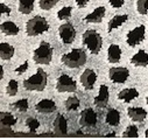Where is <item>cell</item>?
I'll use <instances>...</instances> for the list:
<instances>
[{
  "instance_id": "d6a6232c",
  "label": "cell",
  "mask_w": 148,
  "mask_h": 140,
  "mask_svg": "<svg viewBox=\"0 0 148 140\" xmlns=\"http://www.w3.org/2000/svg\"><path fill=\"white\" fill-rule=\"evenodd\" d=\"M13 106L15 108V109H18L19 111H27V109H28V100L27 99H20V100H18V102H15L14 104H13Z\"/></svg>"
},
{
  "instance_id": "2e32d148",
  "label": "cell",
  "mask_w": 148,
  "mask_h": 140,
  "mask_svg": "<svg viewBox=\"0 0 148 140\" xmlns=\"http://www.w3.org/2000/svg\"><path fill=\"white\" fill-rule=\"evenodd\" d=\"M53 130L57 134H64V133H66L68 124H66V119L64 118L63 115H57L56 116V118L53 121Z\"/></svg>"
},
{
  "instance_id": "7a4b0ae2",
  "label": "cell",
  "mask_w": 148,
  "mask_h": 140,
  "mask_svg": "<svg viewBox=\"0 0 148 140\" xmlns=\"http://www.w3.org/2000/svg\"><path fill=\"white\" fill-rule=\"evenodd\" d=\"M61 61L64 65H66L68 68H81L82 65H84L86 63V53L84 49L81 48H76L72 49L70 53L64 54L61 57Z\"/></svg>"
},
{
  "instance_id": "ab89813d",
  "label": "cell",
  "mask_w": 148,
  "mask_h": 140,
  "mask_svg": "<svg viewBox=\"0 0 148 140\" xmlns=\"http://www.w3.org/2000/svg\"><path fill=\"white\" fill-rule=\"evenodd\" d=\"M147 138H148V127H147V130H146V134H145Z\"/></svg>"
},
{
  "instance_id": "d590c367",
  "label": "cell",
  "mask_w": 148,
  "mask_h": 140,
  "mask_svg": "<svg viewBox=\"0 0 148 140\" xmlns=\"http://www.w3.org/2000/svg\"><path fill=\"white\" fill-rule=\"evenodd\" d=\"M0 8H1V14H7V15L11 14V8L7 5H5L4 3L0 4Z\"/></svg>"
},
{
  "instance_id": "f1b7e54d",
  "label": "cell",
  "mask_w": 148,
  "mask_h": 140,
  "mask_svg": "<svg viewBox=\"0 0 148 140\" xmlns=\"http://www.w3.org/2000/svg\"><path fill=\"white\" fill-rule=\"evenodd\" d=\"M71 14H72V7L71 6H66V7H63V8H61L58 11L57 18L60 20H66V19H69L71 16Z\"/></svg>"
},
{
  "instance_id": "60d3db41",
  "label": "cell",
  "mask_w": 148,
  "mask_h": 140,
  "mask_svg": "<svg viewBox=\"0 0 148 140\" xmlns=\"http://www.w3.org/2000/svg\"><path fill=\"white\" fill-rule=\"evenodd\" d=\"M146 100H147V104H148V96H147V98H146Z\"/></svg>"
},
{
  "instance_id": "5bb4252c",
  "label": "cell",
  "mask_w": 148,
  "mask_h": 140,
  "mask_svg": "<svg viewBox=\"0 0 148 140\" xmlns=\"http://www.w3.org/2000/svg\"><path fill=\"white\" fill-rule=\"evenodd\" d=\"M105 13H106V10H105L104 6L97 7L96 10H93V12H91L90 14H88L84 18V21L88 22V23H99V22L103 21L104 16H105Z\"/></svg>"
},
{
  "instance_id": "cb8c5ba5",
  "label": "cell",
  "mask_w": 148,
  "mask_h": 140,
  "mask_svg": "<svg viewBox=\"0 0 148 140\" xmlns=\"http://www.w3.org/2000/svg\"><path fill=\"white\" fill-rule=\"evenodd\" d=\"M0 29H1V32L6 35H16L19 33V27L12 22V21H5L1 23V26H0Z\"/></svg>"
},
{
  "instance_id": "f35d334b",
  "label": "cell",
  "mask_w": 148,
  "mask_h": 140,
  "mask_svg": "<svg viewBox=\"0 0 148 140\" xmlns=\"http://www.w3.org/2000/svg\"><path fill=\"white\" fill-rule=\"evenodd\" d=\"M4 78V68L1 67V80Z\"/></svg>"
},
{
  "instance_id": "e575fe53",
  "label": "cell",
  "mask_w": 148,
  "mask_h": 140,
  "mask_svg": "<svg viewBox=\"0 0 148 140\" xmlns=\"http://www.w3.org/2000/svg\"><path fill=\"white\" fill-rule=\"evenodd\" d=\"M27 69H28V62L26 61V62H23L20 67H18V68L15 69V73H16V74H19V75H21V74H23V73L26 71Z\"/></svg>"
},
{
  "instance_id": "ffe728a7",
  "label": "cell",
  "mask_w": 148,
  "mask_h": 140,
  "mask_svg": "<svg viewBox=\"0 0 148 140\" xmlns=\"http://www.w3.org/2000/svg\"><path fill=\"white\" fill-rule=\"evenodd\" d=\"M127 19H128V15H127V14L114 15L112 19L108 21V23H107V30H108V33H110L111 30H113V29L120 27L121 25H124V23L127 21Z\"/></svg>"
},
{
  "instance_id": "74e56055",
  "label": "cell",
  "mask_w": 148,
  "mask_h": 140,
  "mask_svg": "<svg viewBox=\"0 0 148 140\" xmlns=\"http://www.w3.org/2000/svg\"><path fill=\"white\" fill-rule=\"evenodd\" d=\"M106 137H116V134L114 133H108V134H106Z\"/></svg>"
},
{
  "instance_id": "836d02e7",
  "label": "cell",
  "mask_w": 148,
  "mask_h": 140,
  "mask_svg": "<svg viewBox=\"0 0 148 140\" xmlns=\"http://www.w3.org/2000/svg\"><path fill=\"white\" fill-rule=\"evenodd\" d=\"M107 1L110 3V5L112 6V7H114V8H120V7L124 5L125 0H107Z\"/></svg>"
},
{
  "instance_id": "30bf717a",
  "label": "cell",
  "mask_w": 148,
  "mask_h": 140,
  "mask_svg": "<svg viewBox=\"0 0 148 140\" xmlns=\"http://www.w3.org/2000/svg\"><path fill=\"white\" fill-rule=\"evenodd\" d=\"M97 124V113L92 109H85L81 113L79 125L82 127H93Z\"/></svg>"
},
{
  "instance_id": "9a60e30c",
  "label": "cell",
  "mask_w": 148,
  "mask_h": 140,
  "mask_svg": "<svg viewBox=\"0 0 148 140\" xmlns=\"http://www.w3.org/2000/svg\"><path fill=\"white\" fill-rule=\"evenodd\" d=\"M127 115L128 117L136 123H141L146 119L147 117V111L142 108H128L127 109Z\"/></svg>"
},
{
  "instance_id": "277c9868",
  "label": "cell",
  "mask_w": 148,
  "mask_h": 140,
  "mask_svg": "<svg viewBox=\"0 0 148 140\" xmlns=\"http://www.w3.org/2000/svg\"><path fill=\"white\" fill-rule=\"evenodd\" d=\"M82 42L95 55L99 54V51L101 50V47H103V39L100 36V34L95 29H89V30L84 32L83 36H82Z\"/></svg>"
},
{
  "instance_id": "5b68a950",
  "label": "cell",
  "mask_w": 148,
  "mask_h": 140,
  "mask_svg": "<svg viewBox=\"0 0 148 140\" xmlns=\"http://www.w3.org/2000/svg\"><path fill=\"white\" fill-rule=\"evenodd\" d=\"M53 53H54V50H53V47L50 46V43L43 41L34 50L33 60L38 64H49L53 60Z\"/></svg>"
},
{
  "instance_id": "7c38bea8",
  "label": "cell",
  "mask_w": 148,
  "mask_h": 140,
  "mask_svg": "<svg viewBox=\"0 0 148 140\" xmlns=\"http://www.w3.org/2000/svg\"><path fill=\"white\" fill-rule=\"evenodd\" d=\"M108 99H110V91H108V88L107 85L105 84H101L100 88H99V92L98 95L95 97V105L98 108H105L107 103H108Z\"/></svg>"
},
{
  "instance_id": "603a6c76",
  "label": "cell",
  "mask_w": 148,
  "mask_h": 140,
  "mask_svg": "<svg viewBox=\"0 0 148 140\" xmlns=\"http://www.w3.org/2000/svg\"><path fill=\"white\" fill-rule=\"evenodd\" d=\"M15 53V49L13 46L3 42L0 45V57L1 60H11Z\"/></svg>"
},
{
  "instance_id": "52a82bcc",
  "label": "cell",
  "mask_w": 148,
  "mask_h": 140,
  "mask_svg": "<svg viewBox=\"0 0 148 140\" xmlns=\"http://www.w3.org/2000/svg\"><path fill=\"white\" fill-rule=\"evenodd\" d=\"M130 77V71L127 68L124 67H113L108 70V78L113 83L123 84Z\"/></svg>"
},
{
  "instance_id": "3957f363",
  "label": "cell",
  "mask_w": 148,
  "mask_h": 140,
  "mask_svg": "<svg viewBox=\"0 0 148 140\" xmlns=\"http://www.w3.org/2000/svg\"><path fill=\"white\" fill-rule=\"evenodd\" d=\"M49 23L46 18L41 15H36L32 19H29L26 23V34L28 36H36V35L43 34L48 32Z\"/></svg>"
},
{
  "instance_id": "ac0fdd59",
  "label": "cell",
  "mask_w": 148,
  "mask_h": 140,
  "mask_svg": "<svg viewBox=\"0 0 148 140\" xmlns=\"http://www.w3.org/2000/svg\"><path fill=\"white\" fill-rule=\"evenodd\" d=\"M131 63L135 67H147L148 65V54L145 50H139L131 58Z\"/></svg>"
},
{
  "instance_id": "1f68e13d",
  "label": "cell",
  "mask_w": 148,
  "mask_h": 140,
  "mask_svg": "<svg viewBox=\"0 0 148 140\" xmlns=\"http://www.w3.org/2000/svg\"><path fill=\"white\" fill-rule=\"evenodd\" d=\"M26 126L29 128L30 132H35L36 130L39 128L40 123H39L38 119H35V118H28V119L26 120Z\"/></svg>"
},
{
  "instance_id": "4316f807",
  "label": "cell",
  "mask_w": 148,
  "mask_h": 140,
  "mask_svg": "<svg viewBox=\"0 0 148 140\" xmlns=\"http://www.w3.org/2000/svg\"><path fill=\"white\" fill-rule=\"evenodd\" d=\"M58 3V0H39V6L43 11H49L55 7Z\"/></svg>"
},
{
  "instance_id": "ba28073f",
  "label": "cell",
  "mask_w": 148,
  "mask_h": 140,
  "mask_svg": "<svg viewBox=\"0 0 148 140\" xmlns=\"http://www.w3.org/2000/svg\"><path fill=\"white\" fill-rule=\"evenodd\" d=\"M145 34H146V28H145L143 25H140V26L135 27L134 29H132L127 34V39H126L127 45L130 47L138 46L139 43H141L145 40Z\"/></svg>"
},
{
  "instance_id": "8d00e7d4",
  "label": "cell",
  "mask_w": 148,
  "mask_h": 140,
  "mask_svg": "<svg viewBox=\"0 0 148 140\" xmlns=\"http://www.w3.org/2000/svg\"><path fill=\"white\" fill-rule=\"evenodd\" d=\"M88 3H89V0H76V4H77V6H78L79 8L85 7V6L88 5Z\"/></svg>"
},
{
  "instance_id": "4fadbf2b",
  "label": "cell",
  "mask_w": 148,
  "mask_h": 140,
  "mask_svg": "<svg viewBox=\"0 0 148 140\" xmlns=\"http://www.w3.org/2000/svg\"><path fill=\"white\" fill-rule=\"evenodd\" d=\"M35 109L40 113H51V112L56 111L57 106H56L55 102L51 99H41L35 105Z\"/></svg>"
},
{
  "instance_id": "f546056e",
  "label": "cell",
  "mask_w": 148,
  "mask_h": 140,
  "mask_svg": "<svg viewBox=\"0 0 148 140\" xmlns=\"http://www.w3.org/2000/svg\"><path fill=\"white\" fill-rule=\"evenodd\" d=\"M18 90H19L18 82H16L15 80H11L10 83H8V85H7V88H6L7 95L11 96V97H13V96H15V95L18 93Z\"/></svg>"
},
{
  "instance_id": "484cf974",
  "label": "cell",
  "mask_w": 148,
  "mask_h": 140,
  "mask_svg": "<svg viewBox=\"0 0 148 140\" xmlns=\"http://www.w3.org/2000/svg\"><path fill=\"white\" fill-rule=\"evenodd\" d=\"M79 108V99L75 96H71L65 100V109L68 111H75Z\"/></svg>"
},
{
  "instance_id": "7402d4cb",
  "label": "cell",
  "mask_w": 148,
  "mask_h": 140,
  "mask_svg": "<svg viewBox=\"0 0 148 140\" xmlns=\"http://www.w3.org/2000/svg\"><path fill=\"white\" fill-rule=\"evenodd\" d=\"M16 123V119L11 115V113H7V112H1L0 113V125H1V128L5 130H10L13 125H15Z\"/></svg>"
},
{
  "instance_id": "e0dca14e",
  "label": "cell",
  "mask_w": 148,
  "mask_h": 140,
  "mask_svg": "<svg viewBox=\"0 0 148 140\" xmlns=\"http://www.w3.org/2000/svg\"><path fill=\"white\" fill-rule=\"evenodd\" d=\"M121 58V49L118 45H111L107 49V60L110 63H118Z\"/></svg>"
},
{
  "instance_id": "9c48e42d",
  "label": "cell",
  "mask_w": 148,
  "mask_h": 140,
  "mask_svg": "<svg viewBox=\"0 0 148 140\" xmlns=\"http://www.w3.org/2000/svg\"><path fill=\"white\" fill-rule=\"evenodd\" d=\"M77 89V84L69 75H61L56 83V90L58 92H75Z\"/></svg>"
},
{
  "instance_id": "6da1fadb",
  "label": "cell",
  "mask_w": 148,
  "mask_h": 140,
  "mask_svg": "<svg viewBox=\"0 0 148 140\" xmlns=\"http://www.w3.org/2000/svg\"><path fill=\"white\" fill-rule=\"evenodd\" d=\"M48 83V75L43 69L39 68L33 76L23 81V88L29 91H43Z\"/></svg>"
},
{
  "instance_id": "d4e9b609",
  "label": "cell",
  "mask_w": 148,
  "mask_h": 140,
  "mask_svg": "<svg viewBox=\"0 0 148 140\" xmlns=\"http://www.w3.org/2000/svg\"><path fill=\"white\" fill-rule=\"evenodd\" d=\"M35 0H19V12L22 14H29L34 10Z\"/></svg>"
},
{
  "instance_id": "d6986e66",
  "label": "cell",
  "mask_w": 148,
  "mask_h": 140,
  "mask_svg": "<svg viewBox=\"0 0 148 140\" xmlns=\"http://www.w3.org/2000/svg\"><path fill=\"white\" fill-rule=\"evenodd\" d=\"M136 97H139V91L134 88H128V89H124L118 93V99L124 100L126 103H130L131 100L135 99Z\"/></svg>"
},
{
  "instance_id": "44dd1931",
  "label": "cell",
  "mask_w": 148,
  "mask_h": 140,
  "mask_svg": "<svg viewBox=\"0 0 148 140\" xmlns=\"http://www.w3.org/2000/svg\"><path fill=\"white\" fill-rule=\"evenodd\" d=\"M105 121L110 126H118L120 121V112L116 109H110L106 113Z\"/></svg>"
},
{
  "instance_id": "83f0119b",
  "label": "cell",
  "mask_w": 148,
  "mask_h": 140,
  "mask_svg": "<svg viewBox=\"0 0 148 140\" xmlns=\"http://www.w3.org/2000/svg\"><path fill=\"white\" fill-rule=\"evenodd\" d=\"M136 11L141 15L148 13V0H136Z\"/></svg>"
},
{
  "instance_id": "4dcf8cb0",
  "label": "cell",
  "mask_w": 148,
  "mask_h": 140,
  "mask_svg": "<svg viewBox=\"0 0 148 140\" xmlns=\"http://www.w3.org/2000/svg\"><path fill=\"white\" fill-rule=\"evenodd\" d=\"M124 137L125 138H138L139 133H138V127L134 125H130L126 127V130L124 131Z\"/></svg>"
},
{
  "instance_id": "8fae6325",
  "label": "cell",
  "mask_w": 148,
  "mask_h": 140,
  "mask_svg": "<svg viewBox=\"0 0 148 140\" xmlns=\"http://www.w3.org/2000/svg\"><path fill=\"white\" fill-rule=\"evenodd\" d=\"M81 84L85 90H92L97 81V75L92 69H85L81 75Z\"/></svg>"
},
{
  "instance_id": "8992f818",
  "label": "cell",
  "mask_w": 148,
  "mask_h": 140,
  "mask_svg": "<svg viewBox=\"0 0 148 140\" xmlns=\"http://www.w3.org/2000/svg\"><path fill=\"white\" fill-rule=\"evenodd\" d=\"M58 35L62 40L63 43L65 45H70L75 41V38H76V29L73 27L72 23L70 22H65L63 25L60 26L58 28Z\"/></svg>"
}]
</instances>
